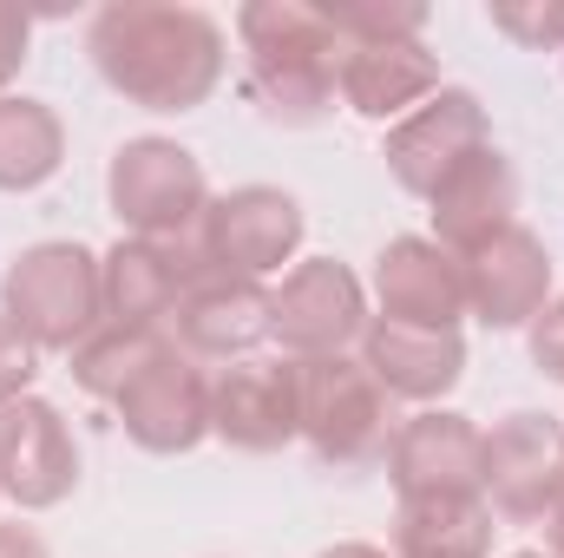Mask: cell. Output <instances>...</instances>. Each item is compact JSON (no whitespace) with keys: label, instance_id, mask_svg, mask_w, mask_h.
Here are the masks:
<instances>
[{"label":"cell","instance_id":"4316f807","mask_svg":"<svg viewBox=\"0 0 564 558\" xmlns=\"http://www.w3.org/2000/svg\"><path fill=\"white\" fill-rule=\"evenodd\" d=\"M532 362L545 382H564V296L532 315Z\"/></svg>","mask_w":564,"mask_h":558},{"label":"cell","instance_id":"1f68e13d","mask_svg":"<svg viewBox=\"0 0 564 558\" xmlns=\"http://www.w3.org/2000/svg\"><path fill=\"white\" fill-rule=\"evenodd\" d=\"M512 558H545V552H512Z\"/></svg>","mask_w":564,"mask_h":558},{"label":"cell","instance_id":"8fae6325","mask_svg":"<svg viewBox=\"0 0 564 558\" xmlns=\"http://www.w3.org/2000/svg\"><path fill=\"white\" fill-rule=\"evenodd\" d=\"M210 433L243 453H276L302 433V362H237L210 382Z\"/></svg>","mask_w":564,"mask_h":558},{"label":"cell","instance_id":"9a60e30c","mask_svg":"<svg viewBox=\"0 0 564 558\" xmlns=\"http://www.w3.org/2000/svg\"><path fill=\"white\" fill-rule=\"evenodd\" d=\"M119 420H126V433L144 453H191L210 433V375L171 342L119 395Z\"/></svg>","mask_w":564,"mask_h":558},{"label":"cell","instance_id":"603a6c76","mask_svg":"<svg viewBox=\"0 0 564 558\" xmlns=\"http://www.w3.org/2000/svg\"><path fill=\"white\" fill-rule=\"evenodd\" d=\"M171 348L164 329H132V322H99L79 348H73V382L99 401H119L144 368Z\"/></svg>","mask_w":564,"mask_h":558},{"label":"cell","instance_id":"484cf974","mask_svg":"<svg viewBox=\"0 0 564 558\" xmlns=\"http://www.w3.org/2000/svg\"><path fill=\"white\" fill-rule=\"evenodd\" d=\"M33 375H40V348L0 315V408H13V401H26V388H33Z\"/></svg>","mask_w":564,"mask_h":558},{"label":"cell","instance_id":"52a82bcc","mask_svg":"<svg viewBox=\"0 0 564 558\" xmlns=\"http://www.w3.org/2000/svg\"><path fill=\"white\" fill-rule=\"evenodd\" d=\"M361 329H368V296L355 270L335 257L295 264L282 289H270V335L289 348V362L341 355L348 342H361Z\"/></svg>","mask_w":564,"mask_h":558},{"label":"cell","instance_id":"7402d4cb","mask_svg":"<svg viewBox=\"0 0 564 558\" xmlns=\"http://www.w3.org/2000/svg\"><path fill=\"white\" fill-rule=\"evenodd\" d=\"M66 158V126L40 99L0 93V191H33L59 171Z\"/></svg>","mask_w":564,"mask_h":558},{"label":"cell","instance_id":"f546056e","mask_svg":"<svg viewBox=\"0 0 564 558\" xmlns=\"http://www.w3.org/2000/svg\"><path fill=\"white\" fill-rule=\"evenodd\" d=\"M545 526H552V558H564V500L552 506V519H545Z\"/></svg>","mask_w":564,"mask_h":558},{"label":"cell","instance_id":"e0dca14e","mask_svg":"<svg viewBox=\"0 0 564 558\" xmlns=\"http://www.w3.org/2000/svg\"><path fill=\"white\" fill-rule=\"evenodd\" d=\"M381 315L414 322V329H459L466 315V264L440 250L433 237H394L375 264Z\"/></svg>","mask_w":564,"mask_h":558},{"label":"cell","instance_id":"4fadbf2b","mask_svg":"<svg viewBox=\"0 0 564 558\" xmlns=\"http://www.w3.org/2000/svg\"><path fill=\"white\" fill-rule=\"evenodd\" d=\"M270 335V289L257 277H230V270H204L177 296L171 309V342L191 355V362H230V355H250L257 342Z\"/></svg>","mask_w":564,"mask_h":558},{"label":"cell","instance_id":"5b68a950","mask_svg":"<svg viewBox=\"0 0 564 558\" xmlns=\"http://www.w3.org/2000/svg\"><path fill=\"white\" fill-rule=\"evenodd\" d=\"M112 217L144 237V244H177V237H197L204 230V211H210V184H204V164L171 139H132L119 144L112 158Z\"/></svg>","mask_w":564,"mask_h":558},{"label":"cell","instance_id":"7a4b0ae2","mask_svg":"<svg viewBox=\"0 0 564 558\" xmlns=\"http://www.w3.org/2000/svg\"><path fill=\"white\" fill-rule=\"evenodd\" d=\"M237 33H243V93L263 106V119L276 126H315L335 112L341 86V40L328 26L322 7H302V0H257L237 13Z\"/></svg>","mask_w":564,"mask_h":558},{"label":"cell","instance_id":"2e32d148","mask_svg":"<svg viewBox=\"0 0 564 558\" xmlns=\"http://www.w3.org/2000/svg\"><path fill=\"white\" fill-rule=\"evenodd\" d=\"M459 264H466V309L486 329H525L552 302V257L525 224L499 230L486 250H473Z\"/></svg>","mask_w":564,"mask_h":558},{"label":"cell","instance_id":"cb8c5ba5","mask_svg":"<svg viewBox=\"0 0 564 558\" xmlns=\"http://www.w3.org/2000/svg\"><path fill=\"white\" fill-rule=\"evenodd\" d=\"M341 46H368V40H421L426 7H381V0H348V7H322Z\"/></svg>","mask_w":564,"mask_h":558},{"label":"cell","instance_id":"3957f363","mask_svg":"<svg viewBox=\"0 0 564 558\" xmlns=\"http://www.w3.org/2000/svg\"><path fill=\"white\" fill-rule=\"evenodd\" d=\"M0 302H7L0 315L33 348H79L106 322L99 257L79 244H33L26 257H13V270L0 282Z\"/></svg>","mask_w":564,"mask_h":558},{"label":"cell","instance_id":"30bf717a","mask_svg":"<svg viewBox=\"0 0 564 558\" xmlns=\"http://www.w3.org/2000/svg\"><path fill=\"white\" fill-rule=\"evenodd\" d=\"M479 460H486V433L466 415H446V408L401 420V433L388 447V473H394L401 500H486Z\"/></svg>","mask_w":564,"mask_h":558},{"label":"cell","instance_id":"7c38bea8","mask_svg":"<svg viewBox=\"0 0 564 558\" xmlns=\"http://www.w3.org/2000/svg\"><path fill=\"white\" fill-rule=\"evenodd\" d=\"M73 486H79V447H73L59 408H46L33 395L0 408V493L20 513H46Z\"/></svg>","mask_w":564,"mask_h":558},{"label":"cell","instance_id":"44dd1931","mask_svg":"<svg viewBox=\"0 0 564 558\" xmlns=\"http://www.w3.org/2000/svg\"><path fill=\"white\" fill-rule=\"evenodd\" d=\"M394 552L401 558H486L492 552V506L486 500H401Z\"/></svg>","mask_w":564,"mask_h":558},{"label":"cell","instance_id":"ac0fdd59","mask_svg":"<svg viewBox=\"0 0 564 558\" xmlns=\"http://www.w3.org/2000/svg\"><path fill=\"white\" fill-rule=\"evenodd\" d=\"M361 362L394 401H440L466 375V342L459 329H414V322L375 315L361 329Z\"/></svg>","mask_w":564,"mask_h":558},{"label":"cell","instance_id":"d4e9b609","mask_svg":"<svg viewBox=\"0 0 564 558\" xmlns=\"http://www.w3.org/2000/svg\"><path fill=\"white\" fill-rule=\"evenodd\" d=\"M492 26L506 33V40H519V46H532V53H564V0H506V7H492Z\"/></svg>","mask_w":564,"mask_h":558},{"label":"cell","instance_id":"5bb4252c","mask_svg":"<svg viewBox=\"0 0 564 558\" xmlns=\"http://www.w3.org/2000/svg\"><path fill=\"white\" fill-rule=\"evenodd\" d=\"M210 270V250H204V230L197 237H177V244H144L126 237L106 264V322H132V329H164V315L177 309V296Z\"/></svg>","mask_w":564,"mask_h":558},{"label":"cell","instance_id":"9c48e42d","mask_svg":"<svg viewBox=\"0 0 564 558\" xmlns=\"http://www.w3.org/2000/svg\"><path fill=\"white\" fill-rule=\"evenodd\" d=\"M302 244V204L276 184H243L210 197L204 211V250L230 277H270Z\"/></svg>","mask_w":564,"mask_h":558},{"label":"cell","instance_id":"8992f818","mask_svg":"<svg viewBox=\"0 0 564 558\" xmlns=\"http://www.w3.org/2000/svg\"><path fill=\"white\" fill-rule=\"evenodd\" d=\"M479 493L499 519L532 526L552 519V506L564 500V420L552 415H506L486 433V460H479Z\"/></svg>","mask_w":564,"mask_h":558},{"label":"cell","instance_id":"ffe728a7","mask_svg":"<svg viewBox=\"0 0 564 558\" xmlns=\"http://www.w3.org/2000/svg\"><path fill=\"white\" fill-rule=\"evenodd\" d=\"M519 178H512V164L499 158V144H486L479 158H466L440 191H433V244L440 250H453V257H473V250H486L499 230H512L519 217Z\"/></svg>","mask_w":564,"mask_h":558},{"label":"cell","instance_id":"83f0119b","mask_svg":"<svg viewBox=\"0 0 564 558\" xmlns=\"http://www.w3.org/2000/svg\"><path fill=\"white\" fill-rule=\"evenodd\" d=\"M26 40H33V20L20 7H0V86L26 66Z\"/></svg>","mask_w":564,"mask_h":558},{"label":"cell","instance_id":"4dcf8cb0","mask_svg":"<svg viewBox=\"0 0 564 558\" xmlns=\"http://www.w3.org/2000/svg\"><path fill=\"white\" fill-rule=\"evenodd\" d=\"M322 558H388L381 546H335V552H322Z\"/></svg>","mask_w":564,"mask_h":558},{"label":"cell","instance_id":"d6986e66","mask_svg":"<svg viewBox=\"0 0 564 558\" xmlns=\"http://www.w3.org/2000/svg\"><path fill=\"white\" fill-rule=\"evenodd\" d=\"M341 106H355L361 119H408L414 106H426L440 93V60L421 40H368V46H341Z\"/></svg>","mask_w":564,"mask_h":558},{"label":"cell","instance_id":"f1b7e54d","mask_svg":"<svg viewBox=\"0 0 564 558\" xmlns=\"http://www.w3.org/2000/svg\"><path fill=\"white\" fill-rule=\"evenodd\" d=\"M0 558H53V552H46L40 533H26V526H0Z\"/></svg>","mask_w":564,"mask_h":558},{"label":"cell","instance_id":"6da1fadb","mask_svg":"<svg viewBox=\"0 0 564 558\" xmlns=\"http://www.w3.org/2000/svg\"><path fill=\"white\" fill-rule=\"evenodd\" d=\"M93 66L144 112H191L224 79V26L204 7L119 0L93 13Z\"/></svg>","mask_w":564,"mask_h":558},{"label":"cell","instance_id":"ba28073f","mask_svg":"<svg viewBox=\"0 0 564 558\" xmlns=\"http://www.w3.org/2000/svg\"><path fill=\"white\" fill-rule=\"evenodd\" d=\"M492 144V126H486V106L459 86H440L426 106H414L394 132H388V171L401 191H414L433 204V191Z\"/></svg>","mask_w":564,"mask_h":558},{"label":"cell","instance_id":"277c9868","mask_svg":"<svg viewBox=\"0 0 564 558\" xmlns=\"http://www.w3.org/2000/svg\"><path fill=\"white\" fill-rule=\"evenodd\" d=\"M401 420H394V395L368 375V362L348 355H322L302 362V440L315 447L322 466H375L388 460Z\"/></svg>","mask_w":564,"mask_h":558}]
</instances>
